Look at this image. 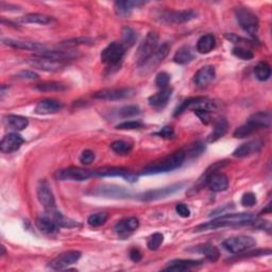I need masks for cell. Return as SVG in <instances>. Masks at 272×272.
<instances>
[{"label":"cell","mask_w":272,"mask_h":272,"mask_svg":"<svg viewBox=\"0 0 272 272\" xmlns=\"http://www.w3.org/2000/svg\"><path fill=\"white\" fill-rule=\"evenodd\" d=\"M94 174L98 178H104V176H122L124 180L129 182H136L138 181V176L130 172L129 170L124 167H102L94 170Z\"/></svg>","instance_id":"cell-14"},{"label":"cell","mask_w":272,"mask_h":272,"mask_svg":"<svg viewBox=\"0 0 272 272\" xmlns=\"http://www.w3.org/2000/svg\"><path fill=\"white\" fill-rule=\"evenodd\" d=\"M169 82H170V76L167 72H162L158 74L156 78V84L158 88H160V90L167 88Z\"/></svg>","instance_id":"cell-48"},{"label":"cell","mask_w":272,"mask_h":272,"mask_svg":"<svg viewBox=\"0 0 272 272\" xmlns=\"http://www.w3.org/2000/svg\"><path fill=\"white\" fill-rule=\"evenodd\" d=\"M136 40V34L131 28H124L122 31V44L126 48L134 45Z\"/></svg>","instance_id":"cell-42"},{"label":"cell","mask_w":272,"mask_h":272,"mask_svg":"<svg viewBox=\"0 0 272 272\" xmlns=\"http://www.w3.org/2000/svg\"><path fill=\"white\" fill-rule=\"evenodd\" d=\"M192 58H194V54H192L190 47L183 46L176 52V54L174 56V61L176 64L185 65L187 63H190V61H192Z\"/></svg>","instance_id":"cell-33"},{"label":"cell","mask_w":272,"mask_h":272,"mask_svg":"<svg viewBox=\"0 0 272 272\" xmlns=\"http://www.w3.org/2000/svg\"><path fill=\"white\" fill-rule=\"evenodd\" d=\"M4 124L8 129L13 131H22L29 124L28 118L20 115H8L4 118Z\"/></svg>","instance_id":"cell-27"},{"label":"cell","mask_w":272,"mask_h":272,"mask_svg":"<svg viewBox=\"0 0 272 272\" xmlns=\"http://www.w3.org/2000/svg\"><path fill=\"white\" fill-rule=\"evenodd\" d=\"M255 131H258L256 128H255L253 124H251L250 122H246L244 124L240 126V128H237V129L234 131L233 135H234V138H246V136L253 134Z\"/></svg>","instance_id":"cell-40"},{"label":"cell","mask_w":272,"mask_h":272,"mask_svg":"<svg viewBox=\"0 0 272 272\" xmlns=\"http://www.w3.org/2000/svg\"><path fill=\"white\" fill-rule=\"evenodd\" d=\"M183 186H184V183H176L174 185L163 187V188L149 190L147 192L140 194V199L142 201H152V200L163 199V198L169 197V196H172V194H176V192L182 190Z\"/></svg>","instance_id":"cell-16"},{"label":"cell","mask_w":272,"mask_h":272,"mask_svg":"<svg viewBox=\"0 0 272 272\" xmlns=\"http://www.w3.org/2000/svg\"><path fill=\"white\" fill-rule=\"evenodd\" d=\"M138 226H140L138 219L135 218V217H130V218L118 221V222L114 226V230H115L116 233L120 234V235H124V234H129V233L136 231V230L138 228Z\"/></svg>","instance_id":"cell-25"},{"label":"cell","mask_w":272,"mask_h":272,"mask_svg":"<svg viewBox=\"0 0 272 272\" xmlns=\"http://www.w3.org/2000/svg\"><path fill=\"white\" fill-rule=\"evenodd\" d=\"M228 124L226 119L219 118L214 126V129L212 130V132L208 136V142H214L220 140L221 138H224L228 131Z\"/></svg>","instance_id":"cell-30"},{"label":"cell","mask_w":272,"mask_h":272,"mask_svg":"<svg viewBox=\"0 0 272 272\" xmlns=\"http://www.w3.org/2000/svg\"><path fill=\"white\" fill-rule=\"evenodd\" d=\"M81 258V252L79 251H67L60 254L54 260L49 262V267L54 270H63L67 267L74 265Z\"/></svg>","instance_id":"cell-15"},{"label":"cell","mask_w":272,"mask_h":272,"mask_svg":"<svg viewBox=\"0 0 272 272\" xmlns=\"http://www.w3.org/2000/svg\"><path fill=\"white\" fill-rule=\"evenodd\" d=\"M140 112V110L138 106H126L120 108H118L115 113L116 117H122V118H126V117H133L138 115Z\"/></svg>","instance_id":"cell-41"},{"label":"cell","mask_w":272,"mask_h":272,"mask_svg":"<svg viewBox=\"0 0 272 272\" xmlns=\"http://www.w3.org/2000/svg\"><path fill=\"white\" fill-rule=\"evenodd\" d=\"M64 104L61 101L56 100V99H42L38 101L36 108H34V112L40 115H50V114H56L60 112L63 108Z\"/></svg>","instance_id":"cell-19"},{"label":"cell","mask_w":272,"mask_h":272,"mask_svg":"<svg viewBox=\"0 0 272 272\" xmlns=\"http://www.w3.org/2000/svg\"><path fill=\"white\" fill-rule=\"evenodd\" d=\"M176 210L178 212V215L181 216L182 218H188L190 216V210L188 206H185L184 203L176 204Z\"/></svg>","instance_id":"cell-54"},{"label":"cell","mask_w":272,"mask_h":272,"mask_svg":"<svg viewBox=\"0 0 272 272\" xmlns=\"http://www.w3.org/2000/svg\"><path fill=\"white\" fill-rule=\"evenodd\" d=\"M110 149L118 154H128L132 150V144L124 140H116L110 144Z\"/></svg>","instance_id":"cell-43"},{"label":"cell","mask_w":272,"mask_h":272,"mask_svg":"<svg viewBox=\"0 0 272 272\" xmlns=\"http://www.w3.org/2000/svg\"><path fill=\"white\" fill-rule=\"evenodd\" d=\"M135 95V90L130 88H112V90H102L96 92L92 97L99 100H108V101H115V100H122L126 98H131Z\"/></svg>","instance_id":"cell-13"},{"label":"cell","mask_w":272,"mask_h":272,"mask_svg":"<svg viewBox=\"0 0 272 272\" xmlns=\"http://www.w3.org/2000/svg\"><path fill=\"white\" fill-rule=\"evenodd\" d=\"M169 50H170V45L168 44V42H164L163 45L158 47L156 51V54L152 56V58L149 60V61L144 64V66H146V65H149V64H153V66H156L158 65V63H160L162 61H163V60L168 56L169 54Z\"/></svg>","instance_id":"cell-34"},{"label":"cell","mask_w":272,"mask_h":272,"mask_svg":"<svg viewBox=\"0 0 272 272\" xmlns=\"http://www.w3.org/2000/svg\"><path fill=\"white\" fill-rule=\"evenodd\" d=\"M202 264L201 260H174L168 262V266L164 271H174V272H184L190 270L194 267H198Z\"/></svg>","instance_id":"cell-22"},{"label":"cell","mask_w":272,"mask_h":272,"mask_svg":"<svg viewBox=\"0 0 272 272\" xmlns=\"http://www.w3.org/2000/svg\"><path fill=\"white\" fill-rule=\"evenodd\" d=\"M158 47V36L156 32H149L146 38L142 40L140 45L138 52L135 54L136 64L142 67L146 64L152 56L156 54V51Z\"/></svg>","instance_id":"cell-3"},{"label":"cell","mask_w":272,"mask_h":272,"mask_svg":"<svg viewBox=\"0 0 272 272\" xmlns=\"http://www.w3.org/2000/svg\"><path fill=\"white\" fill-rule=\"evenodd\" d=\"M216 38L212 34H206L201 36L197 42V50L198 52L202 54H210V51L215 48Z\"/></svg>","instance_id":"cell-32"},{"label":"cell","mask_w":272,"mask_h":272,"mask_svg":"<svg viewBox=\"0 0 272 272\" xmlns=\"http://www.w3.org/2000/svg\"><path fill=\"white\" fill-rule=\"evenodd\" d=\"M256 246V240L251 236H236L228 238L222 242L224 248L232 254H240Z\"/></svg>","instance_id":"cell-7"},{"label":"cell","mask_w":272,"mask_h":272,"mask_svg":"<svg viewBox=\"0 0 272 272\" xmlns=\"http://www.w3.org/2000/svg\"><path fill=\"white\" fill-rule=\"evenodd\" d=\"M16 78L22 80H36L38 79V74L32 70H22L16 74Z\"/></svg>","instance_id":"cell-53"},{"label":"cell","mask_w":272,"mask_h":272,"mask_svg":"<svg viewBox=\"0 0 272 272\" xmlns=\"http://www.w3.org/2000/svg\"><path fill=\"white\" fill-rule=\"evenodd\" d=\"M267 210H268V212H271V204H268ZM266 212V210H262V212Z\"/></svg>","instance_id":"cell-58"},{"label":"cell","mask_w":272,"mask_h":272,"mask_svg":"<svg viewBox=\"0 0 272 272\" xmlns=\"http://www.w3.org/2000/svg\"><path fill=\"white\" fill-rule=\"evenodd\" d=\"M96 194L99 196L110 198H126L129 197L130 192L126 190L124 187L114 186V185H104L101 186L96 190Z\"/></svg>","instance_id":"cell-23"},{"label":"cell","mask_w":272,"mask_h":272,"mask_svg":"<svg viewBox=\"0 0 272 272\" xmlns=\"http://www.w3.org/2000/svg\"><path fill=\"white\" fill-rule=\"evenodd\" d=\"M204 149H206V147H204L201 142H196L190 144L188 148H186V151L184 150V152H185V156H190L194 158L201 154Z\"/></svg>","instance_id":"cell-47"},{"label":"cell","mask_w":272,"mask_h":272,"mask_svg":"<svg viewBox=\"0 0 272 272\" xmlns=\"http://www.w3.org/2000/svg\"><path fill=\"white\" fill-rule=\"evenodd\" d=\"M254 74L256 79L260 81H267L271 76V68L269 64L265 62L258 63L254 68Z\"/></svg>","instance_id":"cell-38"},{"label":"cell","mask_w":272,"mask_h":272,"mask_svg":"<svg viewBox=\"0 0 272 272\" xmlns=\"http://www.w3.org/2000/svg\"><path fill=\"white\" fill-rule=\"evenodd\" d=\"M38 198L42 206H44L46 212H48L49 215L56 210V199L46 180L40 181L38 185Z\"/></svg>","instance_id":"cell-12"},{"label":"cell","mask_w":272,"mask_h":272,"mask_svg":"<svg viewBox=\"0 0 272 272\" xmlns=\"http://www.w3.org/2000/svg\"><path fill=\"white\" fill-rule=\"evenodd\" d=\"M156 135L160 136V138L170 140V138H174V130L172 126H164L163 129L160 130L158 132H156Z\"/></svg>","instance_id":"cell-52"},{"label":"cell","mask_w":272,"mask_h":272,"mask_svg":"<svg viewBox=\"0 0 272 272\" xmlns=\"http://www.w3.org/2000/svg\"><path fill=\"white\" fill-rule=\"evenodd\" d=\"M255 220H256V218L251 214H246V212H240V214H228V215H224V216L212 219L206 224L198 226L194 228V231L201 232V231H210V230H215V228H226V226H246V224H254Z\"/></svg>","instance_id":"cell-1"},{"label":"cell","mask_w":272,"mask_h":272,"mask_svg":"<svg viewBox=\"0 0 272 272\" xmlns=\"http://www.w3.org/2000/svg\"><path fill=\"white\" fill-rule=\"evenodd\" d=\"M196 115H197L200 120L203 122L208 124L210 122V112H208V110H194Z\"/></svg>","instance_id":"cell-55"},{"label":"cell","mask_w":272,"mask_h":272,"mask_svg":"<svg viewBox=\"0 0 272 272\" xmlns=\"http://www.w3.org/2000/svg\"><path fill=\"white\" fill-rule=\"evenodd\" d=\"M262 146V142H258V140H253V142H246V144H242V146H240V147L235 149V151L233 152V156L235 158L248 156L252 154V153L260 151Z\"/></svg>","instance_id":"cell-28"},{"label":"cell","mask_w":272,"mask_h":272,"mask_svg":"<svg viewBox=\"0 0 272 272\" xmlns=\"http://www.w3.org/2000/svg\"><path fill=\"white\" fill-rule=\"evenodd\" d=\"M187 108L192 110L194 112V110H208V112L210 113L216 108V104H215V102H212V101L208 100V98H204V97L188 98V99L184 100L181 104V106L176 110L174 116L181 115Z\"/></svg>","instance_id":"cell-10"},{"label":"cell","mask_w":272,"mask_h":272,"mask_svg":"<svg viewBox=\"0 0 272 272\" xmlns=\"http://www.w3.org/2000/svg\"><path fill=\"white\" fill-rule=\"evenodd\" d=\"M27 63L30 66L36 68V70H40L42 72H58L66 66V62L64 61H58V60L38 56H34V58L28 60Z\"/></svg>","instance_id":"cell-11"},{"label":"cell","mask_w":272,"mask_h":272,"mask_svg":"<svg viewBox=\"0 0 272 272\" xmlns=\"http://www.w3.org/2000/svg\"><path fill=\"white\" fill-rule=\"evenodd\" d=\"M163 242H164L163 234H160V233L152 234L147 240L148 249L152 250V251H156V250H158L160 248V244H163Z\"/></svg>","instance_id":"cell-44"},{"label":"cell","mask_w":272,"mask_h":272,"mask_svg":"<svg viewBox=\"0 0 272 272\" xmlns=\"http://www.w3.org/2000/svg\"><path fill=\"white\" fill-rule=\"evenodd\" d=\"M144 2H132V0H124V2H116L114 4V10L117 16L122 17V18H126L132 15V12L134 8H138L142 6H144Z\"/></svg>","instance_id":"cell-20"},{"label":"cell","mask_w":272,"mask_h":272,"mask_svg":"<svg viewBox=\"0 0 272 272\" xmlns=\"http://www.w3.org/2000/svg\"><path fill=\"white\" fill-rule=\"evenodd\" d=\"M219 167H222V163H220V162L214 166H212L203 178L204 183L208 185V188L212 192H224L228 187V178L224 174L218 172Z\"/></svg>","instance_id":"cell-4"},{"label":"cell","mask_w":272,"mask_h":272,"mask_svg":"<svg viewBox=\"0 0 272 272\" xmlns=\"http://www.w3.org/2000/svg\"><path fill=\"white\" fill-rule=\"evenodd\" d=\"M242 204L244 208H252L256 204V196H255L253 192H246L242 197Z\"/></svg>","instance_id":"cell-49"},{"label":"cell","mask_w":272,"mask_h":272,"mask_svg":"<svg viewBox=\"0 0 272 272\" xmlns=\"http://www.w3.org/2000/svg\"><path fill=\"white\" fill-rule=\"evenodd\" d=\"M126 54V47L122 42H113L108 44L101 52V62L104 64L115 66L122 62Z\"/></svg>","instance_id":"cell-8"},{"label":"cell","mask_w":272,"mask_h":272,"mask_svg":"<svg viewBox=\"0 0 272 272\" xmlns=\"http://www.w3.org/2000/svg\"><path fill=\"white\" fill-rule=\"evenodd\" d=\"M172 90L169 88L160 90L158 92L149 97L148 99L149 104L154 108H163L167 104L170 97H172Z\"/></svg>","instance_id":"cell-26"},{"label":"cell","mask_w":272,"mask_h":272,"mask_svg":"<svg viewBox=\"0 0 272 272\" xmlns=\"http://www.w3.org/2000/svg\"><path fill=\"white\" fill-rule=\"evenodd\" d=\"M92 40L90 38H72L67 40L65 42H62L60 46L62 47H74L78 45H86V44H92Z\"/></svg>","instance_id":"cell-45"},{"label":"cell","mask_w":272,"mask_h":272,"mask_svg":"<svg viewBox=\"0 0 272 272\" xmlns=\"http://www.w3.org/2000/svg\"><path fill=\"white\" fill-rule=\"evenodd\" d=\"M22 24H50L56 22L54 17L40 14V13H31L22 16L20 18Z\"/></svg>","instance_id":"cell-31"},{"label":"cell","mask_w":272,"mask_h":272,"mask_svg":"<svg viewBox=\"0 0 272 272\" xmlns=\"http://www.w3.org/2000/svg\"><path fill=\"white\" fill-rule=\"evenodd\" d=\"M198 252L202 253L204 256H206L210 262H217L220 258V252L219 250L216 248L215 246L206 244H203L197 249Z\"/></svg>","instance_id":"cell-37"},{"label":"cell","mask_w":272,"mask_h":272,"mask_svg":"<svg viewBox=\"0 0 272 272\" xmlns=\"http://www.w3.org/2000/svg\"><path fill=\"white\" fill-rule=\"evenodd\" d=\"M36 224L40 232L45 234H56L58 231V226L52 218L48 216H40L36 219Z\"/></svg>","instance_id":"cell-29"},{"label":"cell","mask_w":272,"mask_h":272,"mask_svg":"<svg viewBox=\"0 0 272 272\" xmlns=\"http://www.w3.org/2000/svg\"><path fill=\"white\" fill-rule=\"evenodd\" d=\"M36 88L40 92H64L67 90V86L62 82L56 81H47L38 84Z\"/></svg>","instance_id":"cell-35"},{"label":"cell","mask_w":272,"mask_h":272,"mask_svg":"<svg viewBox=\"0 0 272 272\" xmlns=\"http://www.w3.org/2000/svg\"><path fill=\"white\" fill-rule=\"evenodd\" d=\"M108 218V212H96V214H92L88 217V224L92 228H98V226H104Z\"/></svg>","instance_id":"cell-39"},{"label":"cell","mask_w":272,"mask_h":272,"mask_svg":"<svg viewBox=\"0 0 272 272\" xmlns=\"http://www.w3.org/2000/svg\"><path fill=\"white\" fill-rule=\"evenodd\" d=\"M54 178L58 181L82 182L88 181L92 178H95V174H94V170L79 167H68L58 169L54 174Z\"/></svg>","instance_id":"cell-6"},{"label":"cell","mask_w":272,"mask_h":272,"mask_svg":"<svg viewBox=\"0 0 272 272\" xmlns=\"http://www.w3.org/2000/svg\"><path fill=\"white\" fill-rule=\"evenodd\" d=\"M198 13L194 10L164 11L158 15V20L165 24H181L197 18Z\"/></svg>","instance_id":"cell-9"},{"label":"cell","mask_w":272,"mask_h":272,"mask_svg":"<svg viewBox=\"0 0 272 272\" xmlns=\"http://www.w3.org/2000/svg\"><path fill=\"white\" fill-rule=\"evenodd\" d=\"M50 216L54 220V222L58 226V228H74L79 226L78 222H76V221L65 217L62 212H58V210L54 212L52 214H50Z\"/></svg>","instance_id":"cell-36"},{"label":"cell","mask_w":272,"mask_h":272,"mask_svg":"<svg viewBox=\"0 0 272 272\" xmlns=\"http://www.w3.org/2000/svg\"><path fill=\"white\" fill-rule=\"evenodd\" d=\"M8 86H6V85H2V98H4V96L6 95V88H8Z\"/></svg>","instance_id":"cell-57"},{"label":"cell","mask_w":272,"mask_h":272,"mask_svg":"<svg viewBox=\"0 0 272 272\" xmlns=\"http://www.w3.org/2000/svg\"><path fill=\"white\" fill-rule=\"evenodd\" d=\"M235 16L238 24L240 26V28L244 32L250 34V36L256 34L260 27V22L258 16L255 15L250 8L244 6L237 8L235 10Z\"/></svg>","instance_id":"cell-5"},{"label":"cell","mask_w":272,"mask_h":272,"mask_svg":"<svg viewBox=\"0 0 272 272\" xmlns=\"http://www.w3.org/2000/svg\"><path fill=\"white\" fill-rule=\"evenodd\" d=\"M95 160V153L92 150H84L80 156V162L83 165H90Z\"/></svg>","instance_id":"cell-51"},{"label":"cell","mask_w":272,"mask_h":272,"mask_svg":"<svg viewBox=\"0 0 272 272\" xmlns=\"http://www.w3.org/2000/svg\"><path fill=\"white\" fill-rule=\"evenodd\" d=\"M233 56H235L236 58L244 60V61H249V60L253 58L254 54L251 50L246 49L244 47H235L232 50Z\"/></svg>","instance_id":"cell-46"},{"label":"cell","mask_w":272,"mask_h":272,"mask_svg":"<svg viewBox=\"0 0 272 272\" xmlns=\"http://www.w3.org/2000/svg\"><path fill=\"white\" fill-rule=\"evenodd\" d=\"M24 144V138L17 133H8L4 135L0 142V151L2 153H13L18 150Z\"/></svg>","instance_id":"cell-18"},{"label":"cell","mask_w":272,"mask_h":272,"mask_svg":"<svg viewBox=\"0 0 272 272\" xmlns=\"http://www.w3.org/2000/svg\"><path fill=\"white\" fill-rule=\"evenodd\" d=\"M185 158H186V156H185L184 150L176 151L172 153V156H168L153 162V163H151L142 170V174L149 176V174H158L172 172V170L181 167L183 165Z\"/></svg>","instance_id":"cell-2"},{"label":"cell","mask_w":272,"mask_h":272,"mask_svg":"<svg viewBox=\"0 0 272 272\" xmlns=\"http://www.w3.org/2000/svg\"><path fill=\"white\" fill-rule=\"evenodd\" d=\"M215 68L212 66H204L196 72L194 74V83L199 88H206L215 79Z\"/></svg>","instance_id":"cell-21"},{"label":"cell","mask_w":272,"mask_h":272,"mask_svg":"<svg viewBox=\"0 0 272 272\" xmlns=\"http://www.w3.org/2000/svg\"><path fill=\"white\" fill-rule=\"evenodd\" d=\"M130 258L135 262H138L142 260V253L138 249H136V248H133L131 249L130 251Z\"/></svg>","instance_id":"cell-56"},{"label":"cell","mask_w":272,"mask_h":272,"mask_svg":"<svg viewBox=\"0 0 272 272\" xmlns=\"http://www.w3.org/2000/svg\"><path fill=\"white\" fill-rule=\"evenodd\" d=\"M142 126V124L138 120H129V122H124L117 124V129L119 130H135V129H140V128Z\"/></svg>","instance_id":"cell-50"},{"label":"cell","mask_w":272,"mask_h":272,"mask_svg":"<svg viewBox=\"0 0 272 272\" xmlns=\"http://www.w3.org/2000/svg\"><path fill=\"white\" fill-rule=\"evenodd\" d=\"M2 42L6 46H10L15 49L20 50H29L34 51L36 54L46 51V46L36 42H29V40H12V38H4Z\"/></svg>","instance_id":"cell-17"},{"label":"cell","mask_w":272,"mask_h":272,"mask_svg":"<svg viewBox=\"0 0 272 272\" xmlns=\"http://www.w3.org/2000/svg\"><path fill=\"white\" fill-rule=\"evenodd\" d=\"M246 122L253 124L258 130L268 129L271 126L272 115L271 112H258L252 114Z\"/></svg>","instance_id":"cell-24"}]
</instances>
